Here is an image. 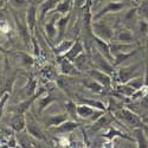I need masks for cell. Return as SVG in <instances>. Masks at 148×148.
<instances>
[{"label":"cell","instance_id":"6da1fadb","mask_svg":"<svg viewBox=\"0 0 148 148\" xmlns=\"http://www.w3.org/2000/svg\"><path fill=\"white\" fill-rule=\"evenodd\" d=\"M129 85L134 89V90H140L143 85H145V81L142 77H136V78H132V81L129 82Z\"/></svg>","mask_w":148,"mask_h":148},{"label":"cell","instance_id":"7a4b0ae2","mask_svg":"<svg viewBox=\"0 0 148 148\" xmlns=\"http://www.w3.org/2000/svg\"><path fill=\"white\" fill-rule=\"evenodd\" d=\"M120 39L123 42H130L133 39V36L129 31H122L120 34Z\"/></svg>","mask_w":148,"mask_h":148},{"label":"cell","instance_id":"3957f363","mask_svg":"<svg viewBox=\"0 0 148 148\" xmlns=\"http://www.w3.org/2000/svg\"><path fill=\"white\" fill-rule=\"evenodd\" d=\"M140 31H141V33H143V34H148V21L142 20V21L140 23Z\"/></svg>","mask_w":148,"mask_h":148},{"label":"cell","instance_id":"277c9868","mask_svg":"<svg viewBox=\"0 0 148 148\" xmlns=\"http://www.w3.org/2000/svg\"><path fill=\"white\" fill-rule=\"evenodd\" d=\"M143 81H145V85L148 88V60H147V64H146V71H145V78H143Z\"/></svg>","mask_w":148,"mask_h":148},{"label":"cell","instance_id":"5b68a950","mask_svg":"<svg viewBox=\"0 0 148 148\" xmlns=\"http://www.w3.org/2000/svg\"><path fill=\"white\" fill-rule=\"evenodd\" d=\"M135 1H140V0H135Z\"/></svg>","mask_w":148,"mask_h":148}]
</instances>
